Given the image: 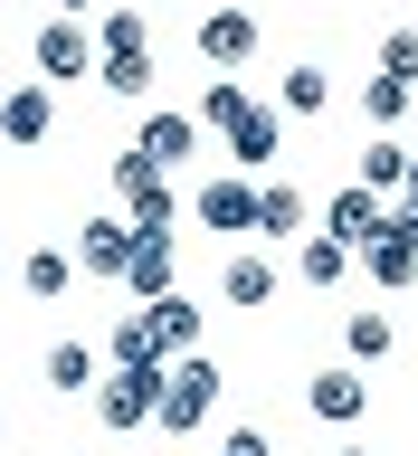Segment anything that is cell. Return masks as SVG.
<instances>
[{"instance_id":"obj_28","label":"cell","mask_w":418,"mask_h":456,"mask_svg":"<svg viewBox=\"0 0 418 456\" xmlns=\"http://www.w3.org/2000/svg\"><path fill=\"white\" fill-rule=\"evenodd\" d=\"M362 114H371V134H390L399 114H409V86H390V77H362Z\"/></svg>"},{"instance_id":"obj_23","label":"cell","mask_w":418,"mask_h":456,"mask_svg":"<svg viewBox=\"0 0 418 456\" xmlns=\"http://www.w3.org/2000/svg\"><path fill=\"white\" fill-rule=\"evenodd\" d=\"M86 38H95V57H105V48H152V20H143L134 0H114V10L86 28Z\"/></svg>"},{"instance_id":"obj_22","label":"cell","mask_w":418,"mask_h":456,"mask_svg":"<svg viewBox=\"0 0 418 456\" xmlns=\"http://www.w3.org/2000/svg\"><path fill=\"white\" fill-rule=\"evenodd\" d=\"M352 256H362V276L381 285V295H399V285H418V256L399 248V238H371V248H352Z\"/></svg>"},{"instance_id":"obj_5","label":"cell","mask_w":418,"mask_h":456,"mask_svg":"<svg viewBox=\"0 0 418 456\" xmlns=\"http://www.w3.org/2000/svg\"><path fill=\"white\" fill-rule=\"evenodd\" d=\"M191 219H200V228H219V238H248V228H257V181H248V171H219V181H200Z\"/></svg>"},{"instance_id":"obj_3","label":"cell","mask_w":418,"mask_h":456,"mask_svg":"<svg viewBox=\"0 0 418 456\" xmlns=\"http://www.w3.org/2000/svg\"><path fill=\"white\" fill-rule=\"evenodd\" d=\"M152 390H162V370H105V380H95V428H105V437H134V428H152Z\"/></svg>"},{"instance_id":"obj_12","label":"cell","mask_w":418,"mask_h":456,"mask_svg":"<svg viewBox=\"0 0 418 456\" xmlns=\"http://www.w3.org/2000/svg\"><path fill=\"white\" fill-rule=\"evenodd\" d=\"M171 276H181V256H171V238H134V248H124V295H143V305H152V295H171Z\"/></svg>"},{"instance_id":"obj_8","label":"cell","mask_w":418,"mask_h":456,"mask_svg":"<svg viewBox=\"0 0 418 456\" xmlns=\"http://www.w3.org/2000/svg\"><path fill=\"white\" fill-rule=\"evenodd\" d=\"M381 209H390V200H371L362 181H342V191L324 200V238H333V248H371V238H381Z\"/></svg>"},{"instance_id":"obj_14","label":"cell","mask_w":418,"mask_h":456,"mask_svg":"<svg viewBox=\"0 0 418 456\" xmlns=\"http://www.w3.org/2000/svg\"><path fill=\"white\" fill-rule=\"evenodd\" d=\"M124 248H134V228H124V219H86V228H77V266H86L95 285L124 276Z\"/></svg>"},{"instance_id":"obj_11","label":"cell","mask_w":418,"mask_h":456,"mask_svg":"<svg viewBox=\"0 0 418 456\" xmlns=\"http://www.w3.org/2000/svg\"><path fill=\"white\" fill-rule=\"evenodd\" d=\"M305 409H314L324 428H352V419L371 409V380H362L352 362H342V370H314V380H305Z\"/></svg>"},{"instance_id":"obj_15","label":"cell","mask_w":418,"mask_h":456,"mask_svg":"<svg viewBox=\"0 0 418 456\" xmlns=\"http://www.w3.org/2000/svg\"><path fill=\"white\" fill-rule=\"evenodd\" d=\"M20 295H29V305L77 295V256H67V248H29V256H20Z\"/></svg>"},{"instance_id":"obj_27","label":"cell","mask_w":418,"mask_h":456,"mask_svg":"<svg viewBox=\"0 0 418 456\" xmlns=\"http://www.w3.org/2000/svg\"><path fill=\"white\" fill-rule=\"evenodd\" d=\"M352 276V248H333L324 228H305V285H342Z\"/></svg>"},{"instance_id":"obj_33","label":"cell","mask_w":418,"mask_h":456,"mask_svg":"<svg viewBox=\"0 0 418 456\" xmlns=\"http://www.w3.org/2000/svg\"><path fill=\"white\" fill-rule=\"evenodd\" d=\"M333 456H381V447H333Z\"/></svg>"},{"instance_id":"obj_7","label":"cell","mask_w":418,"mask_h":456,"mask_svg":"<svg viewBox=\"0 0 418 456\" xmlns=\"http://www.w3.org/2000/svg\"><path fill=\"white\" fill-rule=\"evenodd\" d=\"M134 152H143L152 171H181V162L200 152V124H191L181 105H152V114H143V134H134Z\"/></svg>"},{"instance_id":"obj_31","label":"cell","mask_w":418,"mask_h":456,"mask_svg":"<svg viewBox=\"0 0 418 456\" xmlns=\"http://www.w3.org/2000/svg\"><path fill=\"white\" fill-rule=\"evenodd\" d=\"M390 200H399V209H418V152H409V171H399V191H390Z\"/></svg>"},{"instance_id":"obj_20","label":"cell","mask_w":418,"mask_h":456,"mask_svg":"<svg viewBox=\"0 0 418 456\" xmlns=\"http://www.w3.org/2000/svg\"><path fill=\"white\" fill-rule=\"evenodd\" d=\"M390 314H381V305H362V314H342V352H352V370H362V362H390Z\"/></svg>"},{"instance_id":"obj_9","label":"cell","mask_w":418,"mask_h":456,"mask_svg":"<svg viewBox=\"0 0 418 456\" xmlns=\"http://www.w3.org/2000/svg\"><path fill=\"white\" fill-rule=\"evenodd\" d=\"M48 134H57V95H48V86H10V95H0V142L38 152Z\"/></svg>"},{"instance_id":"obj_19","label":"cell","mask_w":418,"mask_h":456,"mask_svg":"<svg viewBox=\"0 0 418 456\" xmlns=\"http://www.w3.org/2000/svg\"><path fill=\"white\" fill-rule=\"evenodd\" d=\"M266 295H276V266L238 248V256L219 266V305H238V314H248V305H266Z\"/></svg>"},{"instance_id":"obj_1","label":"cell","mask_w":418,"mask_h":456,"mask_svg":"<svg viewBox=\"0 0 418 456\" xmlns=\"http://www.w3.org/2000/svg\"><path fill=\"white\" fill-rule=\"evenodd\" d=\"M209 409H219V362H200V352L162 362V390H152V428H162V437H191V428H209Z\"/></svg>"},{"instance_id":"obj_34","label":"cell","mask_w":418,"mask_h":456,"mask_svg":"<svg viewBox=\"0 0 418 456\" xmlns=\"http://www.w3.org/2000/svg\"><path fill=\"white\" fill-rule=\"evenodd\" d=\"M409 105H418V86H409Z\"/></svg>"},{"instance_id":"obj_29","label":"cell","mask_w":418,"mask_h":456,"mask_svg":"<svg viewBox=\"0 0 418 456\" xmlns=\"http://www.w3.org/2000/svg\"><path fill=\"white\" fill-rule=\"evenodd\" d=\"M381 77H390V86H418V28H390V38H381Z\"/></svg>"},{"instance_id":"obj_24","label":"cell","mask_w":418,"mask_h":456,"mask_svg":"<svg viewBox=\"0 0 418 456\" xmlns=\"http://www.w3.org/2000/svg\"><path fill=\"white\" fill-rule=\"evenodd\" d=\"M399 171H409V152H399L390 134H371V152H362V171H352V181H362L371 200H390V191H399Z\"/></svg>"},{"instance_id":"obj_10","label":"cell","mask_w":418,"mask_h":456,"mask_svg":"<svg viewBox=\"0 0 418 456\" xmlns=\"http://www.w3.org/2000/svg\"><path fill=\"white\" fill-rule=\"evenodd\" d=\"M143 323H152V352H162V362L200 352V333H209V314H200L191 295H152V305H143Z\"/></svg>"},{"instance_id":"obj_13","label":"cell","mask_w":418,"mask_h":456,"mask_svg":"<svg viewBox=\"0 0 418 456\" xmlns=\"http://www.w3.org/2000/svg\"><path fill=\"white\" fill-rule=\"evenodd\" d=\"M276 142H285V114L248 105L238 124H228V162H238V171H266V162H276Z\"/></svg>"},{"instance_id":"obj_25","label":"cell","mask_w":418,"mask_h":456,"mask_svg":"<svg viewBox=\"0 0 418 456\" xmlns=\"http://www.w3.org/2000/svg\"><path fill=\"white\" fill-rule=\"evenodd\" d=\"M248 105H257V95H248L238 77H209V86H200V114H191V124H219V134H228V124H238Z\"/></svg>"},{"instance_id":"obj_18","label":"cell","mask_w":418,"mask_h":456,"mask_svg":"<svg viewBox=\"0 0 418 456\" xmlns=\"http://www.w3.org/2000/svg\"><path fill=\"white\" fill-rule=\"evenodd\" d=\"M95 77H105V95H124V105H152V48H105Z\"/></svg>"},{"instance_id":"obj_26","label":"cell","mask_w":418,"mask_h":456,"mask_svg":"<svg viewBox=\"0 0 418 456\" xmlns=\"http://www.w3.org/2000/svg\"><path fill=\"white\" fill-rule=\"evenodd\" d=\"M324 95H333V86H324V67H285V86H276V114H324Z\"/></svg>"},{"instance_id":"obj_32","label":"cell","mask_w":418,"mask_h":456,"mask_svg":"<svg viewBox=\"0 0 418 456\" xmlns=\"http://www.w3.org/2000/svg\"><path fill=\"white\" fill-rule=\"evenodd\" d=\"M86 10H95V0H57V20H86Z\"/></svg>"},{"instance_id":"obj_17","label":"cell","mask_w":418,"mask_h":456,"mask_svg":"<svg viewBox=\"0 0 418 456\" xmlns=\"http://www.w3.org/2000/svg\"><path fill=\"white\" fill-rule=\"evenodd\" d=\"M95 380H105V352H95V342H57L48 352V390L57 399H86Z\"/></svg>"},{"instance_id":"obj_4","label":"cell","mask_w":418,"mask_h":456,"mask_svg":"<svg viewBox=\"0 0 418 456\" xmlns=\"http://www.w3.org/2000/svg\"><path fill=\"white\" fill-rule=\"evenodd\" d=\"M29 67L48 86H67V77H95V38H86V20H48L38 38H29Z\"/></svg>"},{"instance_id":"obj_6","label":"cell","mask_w":418,"mask_h":456,"mask_svg":"<svg viewBox=\"0 0 418 456\" xmlns=\"http://www.w3.org/2000/svg\"><path fill=\"white\" fill-rule=\"evenodd\" d=\"M200 57H209L219 77H238L257 57V10H238V0H228V10H200Z\"/></svg>"},{"instance_id":"obj_16","label":"cell","mask_w":418,"mask_h":456,"mask_svg":"<svg viewBox=\"0 0 418 456\" xmlns=\"http://www.w3.org/2000/svg\"><path fill=\"white\" fill-rule=\"evenodd\" d=\"M105 370H162V352H152V323H143V305L114 314V333H105Z\"/></svg>"},{"instance_id":"obj_30","label":"cell","mask_w":418,"mask_h":456,"mask_svg":"<svg viewBox=\"0 0 418 456\" xmlns=\"http://www.w3.org/2000/svg\"><path fill=\"white\" fill-rule=\"evenodd\" d=\"M219 456H276V447H266V428H228V447Z\"/></svg>"},{"instance_id":"obj_2","label":"cell","mask_w":418,"mask_h":456,"mask_svg":"<svg viewBox=\"0 0 418 456\" xmlns=\"http://www.w3.org/2000/svg\"><path fill=\"white\" fill-rule=\"evenodd\" d=\"M114 200H124V228L134 238H171V219H181V200H171V181L152 162H143L134 142L114 152Z\"/></svg>"},{"instance_id":"obj_21","label":"cell","mask_w":418,"mask_h":456,"mask_svg":"<svg viewBox=\"0 0 418 456\" xmlns=\"http://www.w3.org/2000/svg\"><path fill=\"white\" fill-rule=\"evenodd\" d=\"M257 238H305V191L295 181H266L257 191Z\"/></svg>"}]
</instances>
